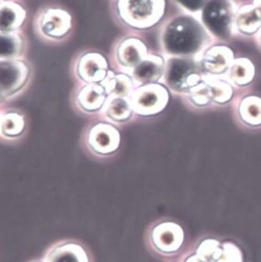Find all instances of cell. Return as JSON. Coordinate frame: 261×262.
<instances>
[{
	"label": "cell",
	"mask_w": 261,
	"mask_h": 262,
	"mask_svg": "<svg viewBox=\"0 0 261 262\" xmlns=\"http://www.w3.org/2000/svg\"><path fill=\"white\" fill-rule=\"evenodd\" d=\"M214 32L225 33L226 28L231 23V12L225 4L215 0L210 4L204 12V22Z\"/></svg>",
	"instance_id": "cell-17"
},
{
	"label": "cell",
	"mask_w": 261,
	"mask_h": 262,
	"mask_svg": "<svg viewBox=\"0 0 261 262\" xmlns=\"http://www.w3.org/2000/svg\"><path fill=\"white\" fill-rule=\"evenodd\" d=\"M188 93L191 102L196 106H207L210 102H212L211 92L205 80H202L201 83L189 89Z\"/></svg>",
	"instance_id": "cell-25"
},
{
	"label": "cell",
	"mask_w": 261,
	"mask_h": 262,
	"mask_svg": "<svg viewBox=\"0 0 261 262\" xmlns=\"http://www.w3.org/2000/svg\"><path fill=\"white\" fill-rule=\"evenodd\" d=\"M253 6L259 18L261 19V0H254Z\"/></svg>",
	"instance_id": "cell-30"
},
{
	"label": "cell",
	"mask_w": 261,
	"mask_h": 262,
	"mask_svg": "<svg viewBox=\"0 0 261 262\" xmlns=\"http://www.w3.org/2000/svg\"><path fill=\"white\" fill-rule=\"evenodd\" d=\"M25 119L21 115L15 112L2 114L1 117V134L6 138H17L25 129Z\"/></svg>",
	"instance_id": "cell-23"
},
{
	"label": "cell",
	"mask_w": 261,
	"mask_h": 262,
	"mask_svg": "<svg viewBox=\"0 0 261 262\" xmlns=\"http://www.w3.org/2000/svg\"><path fill=\"white\" fill-rule=\"evenodd\" d=\"M241 120L246 124L258 126L261 125V98L248 96L243 98L238 108Z\"/></svg>",
	"instance_id": "cell-20"
},
{
	"label": "cell",
	"mask_w": 261,
	"mask_h": 262,
	"mask_svg": "<svg viewBox=\"0 0 261 262\" xmlns=\"http://www.w3.org/2000/svg\"><path fill=\"white\" fill-rule=\"evenodd\" d=\"M106 95L102 85L88 84L79 91L77 102L83 111L95 113L104 107L107 100Z\"/></svg>",
	"instance_id": "cell-15"
},
{
	"label": "cell",
	"mask_w": 261,
	"mask_h": 262,
	"mask_svg": "<svg viewBox=\"0 0 261 262\" xmlns=\"http://www.w3.org/2000/svg\"><path fill=\"white\" fill-rule=\"evenodd\" d=\"M151 239L157 249L165 253L175 252L183 244V229L177 223H162L154 228Z\"/></svg>",
	"instance_id": "cell-11"
},
{
	"label": "cell",
	"mask_w": 261,
	"mask_h": 262,
	"mask_svg": "<svg viewBox=\"0 0 261 262\" xmlns=\"http://www.w3.org/2000/svg\"><path fill=\"white\" fill-rule=\"evenodd\" d=\"M165 67V61L162 56L149 53L130 73L134 84L140 87L159 81L163 77Z\"/></svg>",
	"instance_id": "cell-10"
},
{
	"label": "cell",
	"mask_w": 261,
	"mask_h": 262,
	"mask_svg": "<svg viewBox=\"0 0 261 262\" xmlns=\"http://www.w3.org/2000/svg\"><path fill=\"white\" fill-rule=\"evenodd\" d=\"M259 41H260V43H261V30H260V31H259Z\"/></svg>",
	"instance_id": "cell-31"
},
{
	"label": "cell",
	"mask_w": 261,
	"mask_h": 262,
	"mask_svg": "<svg viewBox=\"0 0 261 262\" xmlns=\"http://www.w3.org/2000/svg\"><path fill=\"white\" fill-rule=\"evenodd\" d=\"M222 248L215 239H206L201 243L198 248V254L206 260L213 261L217 260L220 256Z\"/></svg>",
	"instance_id": "cell-26"
},
{
	"label": "cell",
	"mask_w": 261,
	"mask_h": 262,
	"mask_svg": "<svg viewBox=\"0 0 261 262\" xmlns=\"http://www.w3.org/2000/svg\"><path fill=\"white\" fill-rule=\"evenodd\" d=\"M186 262H213L210 261V260H206L204 257H201V256L195 255L193 256V257H189Z\"/></svg>",
	"instance_id": "cell-29"
},
{
	"label": "cell",
	"mask_w": 261,
	"mask_h": 262,
	"mask_svg": "<svg viewBox=\"0 0 261 262\" xmlns=\"http://www.w3.org/2000/svg\"><path fill=\"white\" fill-rule=\"evenodd\" d=\"M235 23L241 32L252 35L260 28L261 19L253 5L245 6L237 12Z\"/></svg>",
	"instance_id": "cell-22"
},
{
	"label": "cell",
	"mask_w": 261,
	"mask_h": 262,
	"mask_svg": "<svg viewBox=\"0 0 261 262\" xmlns=\"http://www.w3.org/2000/svg\"><path fill=\"white\" fill-rule=\"evenodd\" d=\"M76 73L80 80L89 84H98L106 78L108 63L104 55L88 51L80 55L75 65Z\"/></svg>",
	"instance_id": "cell-8"
},
{
	"label": "cell",
	"mask_w": 261,
	"mask_h": 262,
	"mask_svg": "<svg viewBox=\"0 0 261 262\" xmlns=\"http://www.w3.org/2000/svg\"><path fill=\"white\" fill-rule=\"evenodd\" d=\"M113 52V59L118 67L129 74L149 54L145 41L135 33H128L118 38Z\"/></svg>",
	"instance_id": "cell-6"
},
{
	"label": "cell",
	"mask_w": 261,
	"mask_h": 262,
	"mask_svg": "<svg viewBox=\"0 0 261 262\" xmlns=\"http://www.w3.org/2000/svg\"><path fill=\"white\" fill-rule=\"evenodd\" d=\"M163 77L167 86L177 92H188L202 81L196 64L185 56H169Z\"/></svg>",
	"instance_id": "cell-4"
},
{
	"label": "cell",
	"mask_w": 261,
	"mask_h": 262,
	"mask_svg": "<svg viewBox=\"0 0 261 262\" xmlns=\"http://www.w3.org/2000/svg\"><path fill=\"white\" fill-rule=\"evenodd\" d=\"M1 96L7 98L20 92L29 79L31 68L23 59L1 60Z\"/></svg>",
	"instance_id": "cell-7"
},
{
	"label": "cell",
	"mask_w": 261,
	"mask_h": 262,
	"mask_svg": "<svg viewBox=\"0 0 261 262\" xmlns=\"http://www.w3.org/2000/svg\"><path fill=\"white\" fill-rule=\"evenodd\" d=\"M179 4L188 9H193V0H176ZM201 2V0H199Z\"/></svg>",
	"instance_id": "cell-28"
},
{
	"label": "cell",
	"mask_w": 261,
	"mask_h": 262,
	"mask_svg": "<svg viewBox=\"0 0 261 262\" xmlns=\"http://www.w3.org/2000/svg\"><path fill=\"white\" fill-rule=\"evenodd\" d=\"M242 254L236 246L230 243H225L222 246V251L216 262H242Z\"/></svg>",
	"instance_id": "cell-27"
},
{
	"label": "cell",
	"mask_w": 261,
	"mask_h": 262,
	"mask_svg": "<svg viewBox=\"0 0 261 262\" xmlns=\"http://www.w3.org/2000/svg\"><path fill=\"white\" fill-rule=\"evenodd\" d=\"M33 30L38 39L44 42H63L74 31V17L66 7L47 4L34 13Z\"/></svg>",
	"instance_id": "cell-3"
},
{
	"label": "cell",
	"mask_w": 261,
	"mask_h": 262,
	"mask_svg": "<svg viewBox=\"0 0 261 262\" xmlns=\"http://www.w3.org/2000/svg\"><path fill=\"white\" fill-rule=\"evenodd\" d=\"M49 262H89L86 253L77 244L59 246L51 253Z\"/></svg>",
	"instance_id": "cell-21"
},
{
	"label": "cell",
	"mask_w": 261,
	"mask_h": 262,
	"mask_svg": "<svg viewBox=\"0 0 261 262\" xmlns=\"http://www.w3.org/2000/svg\"><path fill=\"white\" fill-rule=\"evenodd\" d=\"M27 41L22 30L11 32H0L1 60L23 59Z\"/></svg>",
	"instance_id": "cell-14"
},
{
	"label": "cell",
	"mask_w": 261,
	"mask_h": 262,
	"mask_svg": "<svg viewBox=\"0 0 261 262\" xmlns=\"http://www.w3.org/2000/svg\"><path fill=\"white\" fill-rule=\"evenodd\" d=\"M254 65L247 58L233 60L229 69V79L238 87L248 85L254 78Z\"/></svg>",
	"instance_id": "cell-19"
},
{
	"label": "cell",
	"mask_w": 261,
	"mask_h": 262,
	"mask_svg": "<svg viewBox=\"0 0 261 262\" xmlns=\"http://www.w3.org/2000/svg\"><path fill=\"white\" fill-rule=\"evenodd\" d=\"M165 6V0H113L112 13L121 28L129 33L140 34L162 20Z\"/></svg>",
	"instance_id": "cell-1"
},
{
	"label": "cell",
	"mask_w": 261,
	"mask_h": 262,
	"mask_svg": "<svg viewBox=\"0 0 261 262\" xmlns=\"http://www.w3.org/2000/svg\"><path fill=\"white\" fill-rule=\"evenodd\" d=\"M101 85L110 96L130 98L135 84L130 75L110 71L106 78L101 82Z\"/></svg>",
	"instance_id": "cell-16"
},
{
	"label": "cell",
	"mask_w": 261,
	"mask_h": 262,
	"mask_svg": "<svg viewBox=\"0 0 261 262\" xmlns=\"http://www.w3.org/2000/svg\"><path fill=\"white\" fill-rule=\"evenodd\" d=\"M129 99L134 113L141 117H151L165 110L169 95L164 86L153 83L137 87Z\"/></svg>",
	"instance_id": "cell-5"
},
{
	"label": "cell",
	"mask_w": 261,
	"mask_h": 262,
	"mask_svg": "<svg viewBox=\"0 0 261 262\" xmlns=\"http://www.w3.org/2000/svg\"><path fill=\"white\" fill-rule=\"evenodd\" d=\"M200 30L186 16H175L161 28V47L169 56H186L194 53L202 41Z\"/></svg>",
	"instance_id": "cell-2"
},
{
	"label": "cell",
	"mask_w": 261,
	"mask_h": 262,
	"mask_svg": "<svg viewBox=\"0 0 261 262\" xmlns=\"http://www.w3.org/2000/svg\"><path fill=\"white\" fill-rule=\"evenodd\" d=\"M88 144L91 149L101 156L113 154L120 144V135L114 126L99 123L92 126L88 135Z\"/></svg>",
	"instance_id": "cell-9"
},
{
	"label": "cell",
	"mask_w": 261,
	"mask_h": 262,
	"mask_svg": "<svg viewBox=\"0 0 261 262\" xmlns=\"http://www.w3.org/2000/svg\"><path fill=\"white\" fill-rule=\"evenodd\" d=\"M0 32H11L22 30L26 22L28 13L18 0H6L0 3Z\"/></svg>",
	"instance_id": "cell-12"
},
{
	"label": "cell",
	"mask_w": 261,
	"mask_h": 262,
	"mask_svg": "<svg viewBox=\"0 0 261 262\" xmlns=\"http://www.w3.org/2000/svg\"><path fill=\"white\" fill-rule=\"evenodd\" d=\"M206 82L211 92L212 102L226 104L232 100L233 89L229 82L219 79H209Z\"/></svg>",
	"instance_id": "cell-24"
},
{
	"label": "cell",
	"mask_w": 261,
	"mask_h": 262,
	"mask_svg": "<svg viewBox=\"0 0 261 262\" xmlns=\"http://www.w3.org/2000/svg\"><path fill=\"white\" fill-rule=\"evenodd\" d=\"M102 111L104 116L112 121L123 123L130 119L134 110L129 98L110 96L104 103Z\"/></svg>",
	"instance_id": "cell-18"
},
{
	"label": "cell",
	"mask_w": 261,
	"mask_h": 262,
	"mask_svg": "<svg viewBox=\"0 0 261 262\" xmlns=\"http://www.w3.org/2000/svg\"><path fill=\"white\" fill-rule=\"evenodd\" d=\"M233 62L232 50L225 46H214L204 53L203 68L212 75H221L229 69Z\"/></svg>",
	"instance_id": "cell-13"
}]
</instances>
